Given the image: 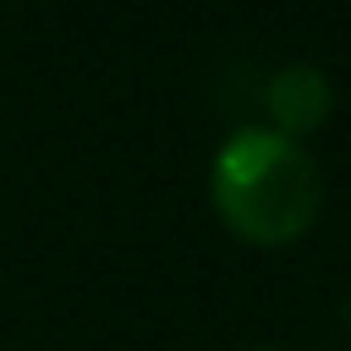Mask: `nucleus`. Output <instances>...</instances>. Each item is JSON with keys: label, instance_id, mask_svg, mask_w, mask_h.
Here are the masks:
<instances>
[{"label": "nucleus", "instance_id": "7ed1b4c3", "mask_svg": "<svg viewBox=\"0 0 351 351\" xmlns=\"http://www.w3.org/2000/svg\"><path fill=\"white\" fill-rule=\"evenodd\" d=\"M250 351H269V346H250Z\"/></svg>", "mask_w": 351, "mask_h": 351}, {"label": "nucleus", "instance_id": "f257e3e1", "mask_svg": "<svg viewBox=\"0 0 351 351\" xmlns=\"http://www.w3.org/2000/svg\"><path fill=\"white\" fill-rule=\"evenodd\" d=\"M207 193L231 236L250 245H289L317 221L322 173L303 140H289L274 125H241L217 145Z\"/></svg>", "mask_w": 351, "mask_h": 351}, {"label": "nucleus", "instance_id": "f03ea898", "mask_svg": "<svg viewBox=\"0 0 351 351\" xmlns=\"http://www.w3.org/2000/svg\"><path fill=\"white\" fill-rule=\"evenodd\" d=\"M332 82L322 68L313 63H289L279 68L269 82H265V111H269V125L289 140H303L313 130L327 125L332 116Z\"/></svg>", "mask_w": 351, "mask_h": 351}]
</instances>
